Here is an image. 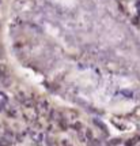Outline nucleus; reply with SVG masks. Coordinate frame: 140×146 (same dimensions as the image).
Here are the masks:
<instances>
[{"label":"nucleus","instance_id":"1","mask_svg":"<svg viewBox=\"0 0 140 146\" xmlns=\"http://www.w3.org/2000/svg\"><path fill=\"white\" fill-rule=\"evenodd\" d=\"M8 75V68L4 64H0V79H6Z\"/></svg>","mask_w":140,"mask_h":146},{"label":"nucleus","instance_id":"2","mask_svg":"<svg viewBox=\"0 0 140 146\" xmlns=\"http://www.w3.org/2000/svg\"><path fill=\"white\" fill-rule=\"evenodd\" d=\"M32 138L34 139V142H37V143H41V141H42V134L41 133H37V131H32Z\"/></svg>","mask_w":140,"mask_h":146},{"label":"nucleus","instance_id":"3","mask_svg":"<svg viewBox=\"0 0 140 146\" xmlns=\"http://www.w3.org/2000/svg\"><path fill=\"white\" fill-rule=\"evenodd\" d=\"M139 137H135V138H131V139L129 141H127V143H125V145L127 146H133L135 143H136V142H139Z\"/></svg>","mask_w":140,"mask_h":146},{"label":"nucleus","instance_id":"4","mask_svg":"<svg viewBox=\"0 0 140 146\" xmlns=\"http://www.w3.org/2000/svg\"><path fill=\"white\" fill-rule=\"evenodd\" d=\"M94 123H95V124H97V126H98L99 128H101V130H103L105 133H108V128H106V126H105L103 123H101L99 120H94Z\"/></svg>","mask_w":140,"mask_h":146},{"label":"nucleus","instance_id":"5","mask_svg":"<svg viewBox=\"0 0 140 146\" xmlns=\"http://www.w3.org/2000/svg\"><path fill=\"white\" fill-rule=\"evenodd\" d=\"M86 139H87V141L93 139V133H91L90 130H86Z\"/></svg>","mask_w":140,"mask_h":146}]
</instances>
